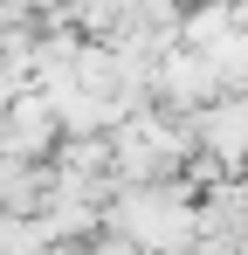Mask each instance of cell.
Returning a JSON list of instances; mask_svg holds the SVG:
<instances>
[{"mask_svg":"<svg viewBox=\"0 0 248 255\" xmlns=\"http://www.w3.org/2000/svg\"><path fill=\"white\" fill-rule=\"evenodd\" d=\"M200 131H207V145H214L221 159H242V152H248V97H235V104H214Z\"/></svg>","mask_w":248,"mask_h":255,"instance_id":"obj_2","label":"cell"},{"mask_svg":"<svg viewBox=\"0 0 248 255\" xmlns=\"http://www.w3.org/2000/svg\"><path fill=\"white\" fill-rule=\"evenodd\" d=\"M235 28H242V14H235V0H207L200 14H186V21H179L172 35H186V42H193V55H207V48H221V42H228Z\"/></svg>","mask_w":248,"mask_h":255,"instance_id":"obj_1","label":"cell"}]
</instances>
